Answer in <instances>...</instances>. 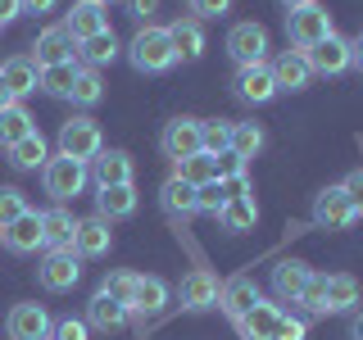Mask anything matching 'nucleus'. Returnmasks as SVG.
<instances>
[{"mask_svg":"<svg viewBox=\"0 0 363 340\" xmlns=\"http://www.w3.org/2000/svg\"><path fill=\"white\" fill-rule=\"evenodd\" d=\"M128 60H132L136 73H168V68L177 64L168 28H155V23H145V28L132 37V45H128Z\"/></svg>","mask_w":363,"mask_h":340,"instance_id":"1","label":"nucleus"},{"mask_svg":"<svg viewBox=\"0 0 363 340\" xmlns=\"http://www.w3.org/2000/svg\"><path fill=\"white\" fill-rule=\"evenodd\" d=\"M41 181H45V196L55 204H68L86 191V164H77V159H68V154H55V159H45Z\"/></svg>","mask_w":363,"mask_h":340,"instance_id":"2","label":"nucleus"},{"mask_svg":"<svg viewBox=\"0 0 363 340\" xmlns=\"http://www.w3.org/2000/svg\"><path fill=\"white\" fill-rule=\"evenodd\" d=\"M286 37L300 50H313L318 41L332 37V14L323 5H304V9H286Z\"/></svg>","mask_w":363,"mask_h":340,"instance_id":"3","label":"nucleus"},{"mask_svg":"<svg viewBox=\"0 0 363 340\" xmlns=\"http://www.w3.org/2000/svg\"><path fill=\"white\" fill-rule=\"evenodd\" d=\"M100 150H105V136H100V123L96 118H68L64 128H60V154L86 164V159H96Z\"/></svg>","mask_w":363,"mask_h":340,"instance_id":"4","label":"nucleus"},{"mask_svg":"<svg viewBox=\"0 0 363 340\" xmlns=\"http://www.w3.org/2000/svg\"><path fill=\"white\" fill-rule=\"evenodd\" d=\"M227 55L236 60V68L264 64L268 60V28L264 23H236V28L227 32Z\"/></svg>","mask_w":363,"mask_h":340,"instance_id":"5","label":"nucleus"},{"mask_svg":"<svg viewBox=\"0 0 363 340\" xmlns=\"http://www.w3.org/2000/svg\"><path fill=\"white\" fill-rule=\"evenodd\" d=\"M77 277H82V259H77L73 249H45V259H41V268H37V281H41L45 290L64 295V290L77 286Z\"/></svg>","mask_w":363,"mask_h":340,"instance_id":"6","label":"nucleus"},{"mask_svg":"<svg viewBox=\"0 0 363 340\" xmlns=\"http://www.w3.org/2000/svg\"><path fill=\"white\" fill-rule=\"evenodd\" d=\"M159 150H164V159H173V164L200 154V118H173L159 132Z\"/></svg>","mask_w":363,"mask_h":340,"instance_id":"7","label":"nucleus"},{"mask_svg":"<svg viewBox=\"0 0 363 340\" xmlns=\"http://www.w3.org/2000/svg\"><path fill=\"white\" fill-rule=\"evenodd\" d=\"M5 332H9V340H50L55 322L41 304H14L5 317Z\"/></svg>","mask_w":363,"mask_h":340,"instance_id":"8","label":"nucleus"},{"mask_svg":"<svg viewBox=\"0 0 363 340\" xmlns=\"http://www.w3.org/2000/svg\"><path fill=\"white\" fill-rule=\"evenodd\" d=\"M232 96L241 100V105H268V100L277 96V82H272L268 64L236 68V77H232Z\"/></svg>","mask_w":363,"mask_h":340,"instance_id":"9","label":"nucleus"},{"mask_svg":"<svg viewBox=\"0 0 363 340\" xmlns=\"http://www.w3.org/2000/svg\"><path fill=\"white\" fill-rule=\"evenodd\" d=\"M218 277L213 272H204V268H191L186 277H182V286H177V300H182V309H191V313H204V309H213L218 304Z\"/></svg>","mask_w":363,"mask_h":340,"instance_id":"10","label":"nucleus"},{"mask_svg":"<svg viewBox=\"0 0 363 340\" xmlns=\"http://www.w3.org/2000/svg\"><path fill=\"white\" fill-rule=\"evenodd\" d=\"M304 60H309V68L318 77H340V73H350V41L332 32V37L318 41L313 50H304Z\"/></svg>","mask_w":363,"mask_h":340,"instance_id":"11","label":"nucleus"},{"mask_svg":"<svg viewBox=\"0 0 363 340\" xmlns=\"http://www.w3.org/2000/svg\"><path fill=\"white\" fill-rule=\"evenodd\" d=\"M0 241L14 249V254H37V249L45 245V236H41V213H37V209L18 213L9 227H0Z\"/></svg>","mask_w":363,"mask_h":340,"instance_id":"12","label":"nucleus"},{"mask_svg":"<svg viewBox=\"0 0 363 340\" xmlns=\"http://www.w3.org/2000/svg\"><path fill=\"white\" fill-rule=\"evenodd\" d=\"M309 281H313V268L300 264V259H281V264L272 268V295L286 300V304H300V295L309 290Z\"/></svg>","mask_w":363,"mask_h":340,"instance_id":"13","label":"nucleus"},{"mask_svg":"<svg viewBox=\"0 0 363 340\" xmlns=\"http://www.w3.org/2000/svg\"><path fill=\"white\" fill-rule=\"evenodd\" d=\"M268 73H272V82H277V91H304L313 82V68L304 60V50H281L277 60L268 64Z\"/></svg>","mask_w":363,"mask_h":340,"instance_id":"14","label":"nucleus"},{"mask_svg":"<svg viewBox=\"0 0 363 340\" xmlns=\"http://www.w3.org/2000/svg\"><path fill=\"white\" fill-rule=\"evenodd\" d=\"M313 222L327 227V232H345V227L354 222V209H350L345 191H340V186H327L323 196L313 200Z\"/></svg>","mask_w":363,"mask_h":340,"instance_id":"15","label":"nucleus"},{"mask_svg":"<svg viewBox=\"0 0 363 340\" xmlns=\"http://www.w3.org/2000/svg\"><path fill=\"white\" fill-rule=\"evenodd\" d=\"M259 300H264V295H259L255 277H232V281H223V290H218V309L232 317V322H241Z\"/></svg>","mask_w":363,"mask_h":340,"instance_id":"16","label":"nucleus"},{"mask_svg":"<svg viewBox=\"0 0 363 340\" xmlns=\"http://www.w3.org/2000/svg\"><path fill=\"white\" fill-rule=\"evenodd\" d=\"M60 28L73 37L77 45H82L86 37H96V32H109V18H105V5H91V0H82V5H73L64 14Z\"/></svg>","mask_w":363,"mask_h":340,"instance_id":"17","label":"nucleus"},{"mask_svg":"<svg viewBox=\"0 0 363 340\" xmlns=\"http://www.w3.org/2000/svg\"><path fill=\"white\" fill-rule=\"evenodd\" d=\"M109 249H113V232H109L105 218L77 222V236H73V254L77 259H100V254H109Z\"/></svg>","mask_w":363,"mask_h":340,"instance_id":"18","label":"nucleus"},{"mask_svg":"<svg viewBox=\"0 0 363 340\" xmlns=\"http://www.w3.org/2000/svg\"><path fill=\"white\" fill-rule=\"evenodd\" d=\"M359 300H363V286L350 277V272H332V277H323V304H327V313H350Z\"/></svg>","mask_w":363,"mask_h":340,"instance_id":"19","label":"nucleus"},{"mask_svg":"<svg viewBox=\"0 0 363 340\" xmlns=\"http://www.w3.org/2000/svg\"><path fill=\"white\" fill-rule=\"evenodd\" d=\"M32 50H37V55H32L37 68H50V64H68V60H73V55H77V41L68 37L64 28H45Z\"/></svg>","mask_w":363,"mask_h":340,"instance_id":"20","label":"nucleus"},{"mask_svg":"<svg viewBox=\"0 0 363 340\" xmlns=\"http://www.w3.org/2000/svg\"><path fill=\"white\" fill-rule=\"evenodd\" d=\"M128 317H132V309H128L123 300H113V295H105V290L91 295V304H86V327H100V332H118Z\"/></svg>","mask_w":363,"mask_h":340,"instance_id":"21","label":"nucleus"},{"mask_svg":"<svg viewBox=\"0 0 363 340\" xmlns=\"http://www.w3.org/2000/svg\"><path fill=\"white\" fill-rule=\"evenodd\" d=\"M91 173H96V186H128L132 181V154L128 150H100L91 159Z\"/></svg>","mask_w":363,"mask_h":340,"instance_id":"22","label":"nucleus"},{"mask_svg":"<svg viewBox=\"0 0 363 340\" xmlns=\"http://www.w3.org/2000/svg\"><path fill=\"white\" fill-rule=\"evenodd\" d=\"M0 77H5V86L14 91V100L32 96V91L41 86V68H37L32 55H14V60H5V64H0Z\"/></svg>","mask_w":363,"mask_h":340,"instance_id":"23","label":"nucleus"},{"mask_svg":"<svg viewBox=\"0 0 363 340\" xmlns=\"http://www.w3.org/2000/svg\"><path fill=\"white\" fill-rule=\"evenodd\" d=\"M41 236H45V249H73V236H77V218L55 204V209L41 213Z\"/></svg>","mask_w":363,"mask_h":340,"instance_id":"24","label":"nucleus"},{"mask_svg":"<svg viewBox=\"0 0 363 340\" xmlns=\"http://www.w3.org/2000/svg\"><path fill=\"white\" fill-rule=\"evenodd\" d=\"M159 204H164V213L168 218H191V213H200V204H196V186L191 181H182L177 173L159 186Z\"/></svg>","mask_w":363,"mask_h":340,"instance_id":"25","label":"nucleus"},{"mask_svg":"<svg viewBox=\"0 0 363 340\" xmlns=\"http://www.w3.org/2000/svg\"><path fill=\"white\" fill-rule=\"evenodd\" d=\"M96 218H105V222H113V218H132L136 213V186L128 181V186H96Z\"/></svg>","mask_w":363,"mask_h":340,"instance_id":"26","label":"nucleus"},{"mask_svg":"<svg viewBox=\"0 0 363 340\" xmlns=\"http://www.w3.org/2000/svg\"><path fill=\"white\" fill-rule=\"evenodd\" d=\"M168 37H173V55L182 64H196L204 55V28L196 18H177L173 28H168Z\"/></svg>","mask_w":363,"mask_h":340,"instance_id":"27","label":"nucleus"},{"mask_svg":"<svg viewBox=\"0 0 363 340\" xmlns=\"http://www.w3.org/2000/svg\"><path fill=\"white\" fill-rule=\"evenodd\" d=\"M164 304H168V286H164V281H159V277H136L132 300H128L132 313L155 317V313H164Z\"/></svg>","mask_w":363,"mask_h":340,"instance_id":"28","label":"nucleus"},{"mask_svg":"<svg viewBox=\"0 0 363 340\" xmlns=\"http://www.w3.org/2000/svg\"><path fill=\"white\" fill-rule=\"evenodd\" d=\"M277 322H281V309H277V304H264V300H259L236 327H241V340H272Z\"/></svg>","mask_w":363,"mask_h":340,"instance_id":"29","label":"nucleus"},{"mask_svg":"<svg viewBox=\"0 0 363 340\" xmlns=\"http://www.w3.org/2000/svg\"><path fill=\"white\" fill-rule=\"evenodd\" d=\"M32 132H37V123H32V113L23 109V105H9V109H0V150L18 145L23 136H32Z\"/></svg>","mask_w":363,"mask_h":340,"instance_id":"30","label":"nucleus"},{"mask_svg":"<svg viewBox=\"0 0 363 340\" xmlns=\"http://www.w3.org/2000/svg\"><path fill=\"white\" fill-rule=\"evenodd\" d=\"M77 55H82L86 68H105V64L118 60V37H113V32H96V37H86L77 45Z\"/></svg>","mask_w":363,"mask_h":340,"instance_id":"31","label":"nucleus"},{"mask_svg":"<svg viewBox=\"0 0 363 340\" xmlns=\"http://www.w3.org/2000/svg\"><path fill=\"white\" fill-rule=\"evenodd\" d=\"M5 154H9V164H14V168H23V173H32V168H45V159H50V154H45L41 132L23 136V141H18V145H9Z\"/></svg>","mask_w":363,"mask_h":340,"instance_id":"32","label":"nucleus"},{"mask_svg":"<svg viewBox=\"0 0 363 340\" xmlns=\"http://www.w3.org/2000/svg\"><path fill=\"white\" fill-rule=\"evenodd\" d=\"M264 145H268V136H264L259 123H232V145H227V150L236 159H255Z\"/></svg>","mask_w":363,"mask_h":340,"instance_id":"33","label":"nucleus"},{"mask_svg":"<svg viewBox=\"0 0 363 340\" xmlns=\"http://www.w3.org/2000/svg\"><path fill=\"white\" fill-rule=\"evenodd\" d=\"M255 218H259V209H255V200H227L223 209H218V227L223 232H250L255 227Z\"/></svg>","mask_w":363,"mask_h":340,"instance_id":"34","label":"nucleus"},{"mask_svg":"<svg viewBox=\"0 0 363 340\" xmlns=\"http://www.w3.org/2000/svg\"><path fill=\"white\" fill-rule=\"evenodd\" d=\"M100 96H105V82H100V73L96 68H77V77H73V91H68V100L73 105H100Z\"/></svg>","mask_w":363,"mask_h":340,"instance_id":"35","label":"nucleus"},{"mask_svg":"<svg viewBox=\"0 0 363 340\" xmlns=\"http://www.w3.org/2000/svg\"><path fill=\"white\" fill-rule=\"evenodd\" d=\"M73 77H77V64H73V60H68V64H50V68H41V91H45V96L68 100V91H73Z\"/></svg>","mask_w":363,"mask_h":340,"instance_id":"36","label":"nucleus"},{"mask_svg":"<svg viewBox=\"0 0 363 340\" xmlns=\"http://www.w3.org/2000/svg\"><path fill=\"white\" fill-rule=\"evenodd\" d=\"M227 145H232V123H200V150L209 159L227 154Z\"/></svg>","mask_w":363,"mask_h":340,"instance_id":"37","label":"nucleus"},{"mask_svg":"<svg viewBox=\"0 0 363 340\" xmlns=\"http://www.w3.org/2000/svg\"><path fill=\"white\" fill-rule=\"evenodd\" d=\"M177 177L191 181V186H204V181L218 177V168H213V159L200 150V154H191V159H182V164H177Z\"/></svg>","mask_w":363,"mask_h":340,"instance_id":"38","label":"nucleus"},{"mask_svg":"<svg viewBox=\"0 0 363 340\" xmlns=\"http://www.w3.org/2000/svg\"><path fill=\"white\" fill-rule=\"evenodd\" d=\"M18 213H28V196L18 186H0V227H9Z\"/></svg>","mask_w":363,"mask_h":340,"instance_id":"39","label":"nucleus"},{"mask_svg":"<svg viewBox=\"0 0 363 340\" xmlns=\"http://www.w3.org/2000/svg\"><path fill=\"white\" fill-rule=\"evenodd\" d=\"M196 204H200V213H213V218H218V209L227 204V196H223V181L213 177V181H204V186H196Z\"/></svg>","mask_w":363,"mask_h":340,"instance_id":"40","label":"nucleus"},{"mask_svg":"<svg viewBox=\"0 0 363 340\" xmlns=\"http://www.w3.org/2000/svg\"><path fill=\"white\" fill-rule=\"evenodd\" d=\"M340 191H345L350 209H354V218H363V168H354L345 181H340Z\"/></svg>","mask_w":363,"mask_h":340,"instance_id":"41","label":"nucleus"},{"mask_svg":"<svg viewBox=\"0 0 363 340\" xmlns=\"http://www.w3.org/2000/svg\"><path fill=\"white\" fill-rule=\"evenodd\" d=\"M132 286H136V277H132V272H113V277L105 281V286H100V290H105V295H113V300H123V304H128L132 300Z\"/></svg>","mask_w":363,"mask_h":340,"instance_id":"42","label":"nucleus"},{"mask_svg":"<svg viewBox=\"0 0 363 340\" xmlns=\"http://www.w3.org/2000/svg\"><path fill=\"white\" fill-rule=\"evenodd\" d=\"M272 340H309V327H304V317H286V313H281Z\"/></svg>","mask_w":363,"mask_h":340,"instance_id":"43","label":"nucleus"},{"mask_svg":"<svg viewBox=\"0 0 363 340\" xmlns=\"http://www.w3.org/2000/svg\"><path fill=\"white\" fill-rule=\"evenodd\" d=\"M50 340H86V322L82 317H64V322H55Z\"/></svg>","mask_w":363,"mask_h":340,"instance_id":"44","label":"nucleus"},{"mask_svg":"<svg viewBox=\"0 0 363 340\" xmlns=\"http://www.w3.org/2000/svg\"><path fill=\"white\" fill-rule=\"evenodd\" d=\"M218 181H223L227 200H255V196H250V177L245 173H232V177H218Z\"/></svg>","mask_w":363,"mask_h":340,"instance_id":"45","label":"nucleus"},{"mask_svg":"<svg viewBox=\"0 0 363 340\" xmlns=\"http://www.w3.org/2000/svg\"><path fill=\"white\" fill-rule=\"evenodd\" d=\"M232 9V0H191V14H196V23L200 18H218V14H227Z\"/></svg>","mask_w":363,"mask_h":340,"instance_id":"46","label":"nucleus"},{"mask_svg":"<svg viewBox=\"0 0 363 340\" xmlns=\"http://www.w3.org/2000/svg\"><path fill=\"white\" fill-rule=\"evenodd\" d=\"M300 304H304V309H309V313H327V304H323V277H318V272H313L309 290L300 295Z\"/></svg>","mask_w":363,"mask_h":340,"instance_id":"47","label":"nucleus"},{"mask_svg":"<svg viewBox=\"0 0 363 340\" xmlns=\"http://www.w3.org/2000/svg\"><path fill=\"white\" fill-rule=\"evenodd\" d=\"M213 168H218V177H232V173H245V159H236L232 150H227V154L213 159Z\"/></svg>","mask_w":363,"mask_h":340,"instance_id":"48","label":"nucleus"},{"mask_svg":"<svg viewBox=\"0 0 363 340\" xmlns=\"http://www.w3.org/2000/svg\"><path fill=\"white\" fill-rule=\"evenodd\" d=\"M155 9H159V0H128V14L132 18H150Z\"/></svg>","mask_w":363,"mask_h":340,"instance_id":"49","label":"nucleus"},{"mask_svg":"<svg viewBox=\"0 0 363 340\" xmlns=\"http://www.w3.org/2000/svg\"><path fill=\"white\" fill-rule=\"evenodd\" d=\"M60 0H23V14H50Z\"/></svg>","mask_w":363,"mask_h":340,"instance_id":"50","label":"nucleus"},{"mask_svg":"<svg viewBox=\"0 0 363 340\" xmlns=\"http://www.w3.org/2000/svg\"><path fill=\"white\" fill-rule=\"evenodd\" d=\"M350 68H359V73H363V32L350 41Z\"/></svg>","mask_w":363,"mask_h":340,"instance_id":"51","label":"nucleus"},{"mask_svg":"<svg viewBox=\"0 0 363 340\" xmlns=\"http://www.w3.org/2000/svg\"><path fill=\"white\" fill-rule=\"evenodd\" d=\"M18 14H23V0H0V23H9Z\"/></svg>","mask_w":363,"mask_h":340,"instance_id":"52","label":"nucleus"},{"mask_svg":"<svg viewBox=\"0 0 363 340\" xmlns=\"http://www.w3.org/2000/svg\"><path fill=\"white\" fill-rule=\"evenodd\" d=\"M9 105H18V100H14V91L5 86V77H0V109H9Z\"/></svg>","mask_w":363,"mask_h":340,"instance_id":"53","label":"nucleus"},{"mask_svg":"<svg viewBox=\"0 0 363 340\" xmlns=\"http://www.w3.org/2000/svg\"><path fill=\"white\" fill-rule=\"evenodd\" d=\"M350 340H363V313L350 317Z\"/></svg>","mask_w":363,"mask_h":340,"instance_id":"54","label":"nucleus"},{"mask_svg":"<svg viewBox=\"0 0 363 340\" xmlns=\"http://www.w3.org/2000/svg\"><path fill=\"white\" fill-rule=\"evenodd\" d=\"M304 5H318V0H281V9H304Z\"/></svg>","mask_w":363,"mask_h":340,"instance_id":"55","label":"nucleus"},{"mask_svg":"<svg viewBox=\"0 0 363 340\" xmlns=\"http://www.w3.org/2000/svg\"><path fill=\"white\" fill-rule=\"evenodd\" d=\"M91 5H105V9H109V0H91Z\"/></svg>","mask_w":363,"mask_h":340,"instance_id":"56","label":"nucleus"}]
</instances>
